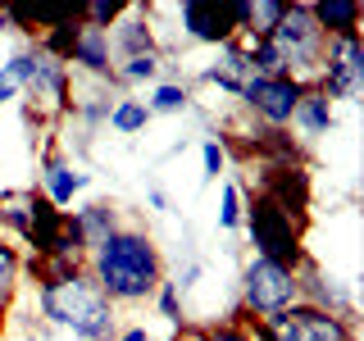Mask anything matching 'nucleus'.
Returning <instances> with one entry per match:
<instances>
[{"label":"nucleus","instance_id":"obj_1","mask_svg":"<svg viewBox=\"0 0 364 341\" xmlns=\"http://www.w3.org/2000/svg\"><path fill=\"white\" fill-rule=\"evenodd\" d=\"M87 273L96 278V287L105 291L114 305H151L159 282L168 278L159 242L136 223H123L100 250H91Z\"/></svg>","mask_w":364,"mask_h":341},{"label":"nucleus","instance_id":"obj_2","mask_svg":"<svg viewBox=\"0 0 364 341\" xmlns=\"http://www.w3.org/2000/svg\"><path fill=\"white\" fill-rule=\"evenodd\" d=\"M32 305H37L46 328L68 332L73 341H114L119 337V305L96 287V278L87 269L68 273L60 282L32 287Z\"/></svg>","mask_w":364,"mask_h":341},{"label":"nucleus","instance_id":"obj_3","mask_svg":"<svg viewBox=\"0 0 364 341\" xmlns=\"http://www.w3.org/2000/svg\"><path fill=\"white\" fill-rule=\"evenodd\" d=\"M228 323H242L250 332V341H360L355 318H337V314L314 310L305 301H296L269 318H246L242 310H232Z\"/></svg>","mask_w":364,"mask_h":341},{"label":"nucleus","instance_id":"obj_4","mask_svg":"<svg viewBox=\"0 0 364 341\" xmlns=\"http://www.w3.org/2000/svg\"><path fill=\"white\" fill-rule=\"evenodd\" d=\"M237 178H242V173H237ZM242 196H246L242 232H246L250 250H255L259 259H273V264H282V269H301L305 255H310V250H305V232L278 210V205H269L264 196H255L246 182H242Z\"/></svg>","mask_w":364,"mask_h":341},{"label":"nucleus","instance_id":"obj_5","mask_svg":"<svg viewBox=\"0 0 364 341\" xmlns=\"http://www.w3.org/2000/svg\"><path fill=\"white\" fill-rule=\"evenodd\" d=\"M269 45L282 60V77H291V82H301V87L314 82L328 41H323V32L314 28V18H310V0H287L278 28L269 32Z\"/></svg>","mask_w":364,"mask_h":341},{"label":"nucleus","instance_id":"obj_6","mask_svg":"<svg viewBox=\"0 0 364 341\" xmlns=\"http://www.w3.org/2000/svg\"><path fill=\"white\" fill-rule=\"evenodd\" d=\"M301 301V282H296V269H282L273 259L250 255L242 264V278H237V310L246 318H269L278 310Z\"/></svg>","mask_w":364,"mask_h":341},{"label":"nucleus","instance_id":"obj_7","mask_svg":"<svg viewBox=\"0 0 364 341\" xmlns=\"http://www.w3.org/2000/svg\"><path fill=\"white\" fill-rule=\"evenodd\" d=\"M250 191L264 196L269 205H278L301 232L310 227V205H314V173H310V164H255Z\"/></svg>","mask_w":364,"mask_h":341},{"label":"nucleus","instance_id":"obj_8","mask_svg":"<svg viewBox=\"0 0 364 341\" xmlns=\"http://www.w3.org/2000/svg\"><path fill=\"white\" fill-rule=\"evenodd\" d=\"M314 87L333 105H360V96H364V41L360 37L328 41L323 60H318V73H314Z\"/></svg>","mask_w":364,"mask_h":341},{"label":"nucleus","instance_id":"obj_9","mask_svg":"<svg viewBox=\"0 0 364 341\" xmlns=\"http://www.w3.org/2000/svg\"><path fill=\"white\" fill-rule=\"evenodd\" d=\"M87 187H91V173L77 164V159H68L60 151V128H50L41 136V155H37V191L55 205V210L68 214L73 196L87 191Z\"/></svg>","mask_w":364,"mask_h":341},{"label":"nucleus","instance_id":"obj_10","mask_svg":"<svg viewBox=\"0 0 364 341\" xmlns=\"http://www.w3.org/2000/svg\"><path fill=\"white\" fill-rule=\"evenodd\" d=\"M301 96H305L301 82H291V77H259V73H250L242 91H237L242 109L259 128H291V114H296Z\"/></svg>","mask_w":364,"mask_h":341},{"label":"nucleus","instance_id":"obj_11","mask_svg":"<svg viewBox=\"0 0 364 341\" xmlns=\"http://www.w3.org/2000/svg\"><path fill=\"white\" fill-rule=\"evenodd\" d=\"M164 14L178 18V32L182 41H196V45H228L237 37L232 18H228L223 5H210V0H182V5H173V0H164Z\"/></svg>","mask_w":364,"mask_h":341},{"label":"nucleus","instance_id":"obj_12","mask_svg":"<svg viewBox=\"0 0 364 341\" xmlns=\"http://www.w3.org/2000/svg\"><path fill=\"white\" fill-rule=\"evenodd\" d=\"M296 282H301V301L314 305V310H328L337 318H355V291H350L346 278L328 273L314 255H305V264L296 269Z\"/></svg>","mask_w":364,"mask_h":341},{"label":"nucleus","instance_id":"obj_13","mask_svg":"<svg viewBox=\"0 0 364 341\" xmlns=\"http://www.w3.org/2000/svg\"><path fill=\"white\" fill-rule=\"evenodd\" d=\"M105 37H109L114 64H119V60H136V55H155L159 50V23H155V14H151L146 0H132L128 14L114 23Z\"/></svg>","mask_w":364,"mask_h":341},{"label":"nucleus","instance_id":"obj_14","mask_svg":"<svg viewBox=\"0 0 364 341\" xmlns=\"http://www.w3.org/2000/svg\"><path fill=\"white\" fill-rule=\"evenodd\" d=\"M68 227L77 232V242H82V250L91 255V250H100V246H105L109 237L123 227V210H119V200H109V196H96V200L77 205V210H68Z\"/></svg>","mask_w":364,"mask_h":341},{"label":"nucleus","instance_id":"obj_15","mask_svg":"<svg viewBox=\"0 0 364 341\" xmlns=\"http://www.w3.org/2000/svg\"><path fill=\"white\" fill-rule=\"evenodd\" d=\"M250 73H255V68H250V50L232 37L228 45H219V50H214V60L196 73V87H219L223 96L237 100V91H242V82H246ZM196 87H191V91H196Z\"/></svg>","mask_w":364,"mask_h":341},{"label":"nucleus","instance_id":"obj_16","mask_svg":"<svg viewBox=\"0 0 364 341\" xmlns=\"http://www.w3.org/2000/svg\"><path fill=\"white\" fill-rule=\"evenodd\" d=\"M68 73L87 77V82H109L114 87V55H109V37L100 28H87L82 23V37H77V45H73Z\"/></svg>","mask_w":364,"mask_h":341},{"label":"nucleus","instance_id":"obj_17","mask_svg":"<svg viewBox=\"0 0 364 341\" xmlns=\"http://www.w3.org/2000/svg\"><path fill=\"white\" fill-rule=\"evenodd\" d=\"M291 128H296V141H301V146H305V141H323V136L337 132V105L310 82V87H305V96L296 100Z\"/></svg>","mask_w":364,"mask_h":341},{"label":"nucleus","instance_id":"obj_18","mask_svg":"<svg viewBox=\"0 0 364 341\" xmlns=\"http://www.w3.org/2000/svg\"><path fill=\"white\" fill-rule=\"evenodd\" d=\"M178 64L173 60H164V50H155V55H136V60H119L114 64V91H128L132 96V87H155V82H178Z\"/></svg>","mask_w":364,"mask_h":341},{"label":"nucleus","instance_id":"obj_19","mask_svg":"<svg viewBox=\"0 0 364 341\" xmlns=\"http://www.w3.org/2000/svg\"><path fill=\"white\" fill-rule=\"evenodd\" d=\"M310 18H314V28L323 32V41L360 37L364 5L360 0H310Z\"/></svg>","mask_w":364,"mask_h":341},{"label":"nucleus","instance_id":"obj_20","mask_svg":"<svg viewBox=\"0 0 364 341\" xmlns=\"http://www.w3.org/2000/svg\"><path fill=\"white\" fill-rule=\"evenodd\" d=\"M32 200H37V187H0V237H28L32 223Z\"/></svg>","mask_w":364,"mask_h":341},{"label":"nucleus","instance_id":"obj_21","mask_svg":"<svg viewBox=\"0 0 364 341\" xmlns=\"http://www.w3.org/2000/svg\"><path fill=\"white\" fill-rule=\"evenodd\" d=\"M23 287V255L9 237H0V332L9 328V314H14V296Z\"/></svg>","mask_w":364,"mask_h":341},{"label":"nucleus","instance_id":"obj_22","mask_svg":"<svg viewBox=\"0 0 364 341\" xmlns=\"http://www.w3.org/2000/svg\"><path fill=\"white\" fill-rule=\"evenodd\" d=\"M105 128L114 136H141L146 128H151V109L141 105V96H128V91H119L109 105V123Z\"/></svg>","mask_w":364,"mask_h":341},{"label":"nucleus","instance_id":"obj_23","mask_svg":"<svg viewBox=\"0 0 364 341\" xmlns=\"http://www.w3.org/2000/svg\"><path fill=\"white\" fill-rule=\"evenodd\" d=\"M141 105L151 109V119L155 114H187L191 105H196V91H191L187 77H178V82H155V87H146Z\"/></svg>","mask_w":364,"mask_h":341},{"label":"nucleus","instance_id":"obj_24","mask_svg":"<svg viewBox=\"0 0 364 341\" xmlns=\"http://www.w3.org/2000/svg\"><path fill=\"white\" fill-rule=\"evenodd\" d=\"M77 37H82V5H77V14L73 18H64L60 28H50V32H41L37 37V45L50 60H60L64 68H68V60H73V45H77Z\"/></svg>","mask_w":364,"mask_h":341},{"label":"nucleus","instance_id":"obj_25","mask_svg":"<svg viewBox=\"0 0 364 341\" xmlns=\"http://www.w3.org/2000/svg\"><path fill=\"white\" fill-rule=\"evenodd\" d=\"M242 214H246V196H242V178L228 173L223 187H219V214H214V223H219V232L237 237L242 232Z\"/></svg>","mask_w":364,"mask_h":341},{"label":"nucleus","instance_id":"obj_26","mask_svg":"<svg viewBox=\"0 0 364 341\" xmlns=\"http://www.w3.org/2000/svg\"><path fill=\"white\" fill-rule=\"evenodd\" d=\"M282 9H287V0H250V18H246V28L237 32V41H242V45H250V41H264L269 32L278 28Z\"/></svg>","mask_w":364,"mask_h":341},{"label":"nucleus","instance_id":"obj_27","mask_svg":"<svg viewBox=\"0 0 364 341\" xmlns=\"http://www.w3.org/2000/svg\"><path fill=\"white\" fill-rule=\"evenodd\" d=\"M151 305H155V314L159 318H164V323L168 328H173V332H178V328H191V314H187V301H182V296H178V287H173V282H159V291L151 296Z\"/></svg>","mask_w":364,"mask_h":341},{"label":"nucleus","instance_id":"obj_28","mask_svg":"<svg viewBox=\"0 0 364 341\" xmlns=\"http://www.w3.org/2000/svg\"><path fill=\"white\" fill-rule=\"evenodd\" d=\"M128 5H132V0H87V5H82V23H87V28L109 32L114 23L128 14Z\"/></svg>","mask_w":364,"mask_h":341},{"label":"nucleus","instance_id":"obj_29","mask_svg":"<svg viewBox=\"0 0 364 341\" xmlns=\"http://www.w3.org/2000/svg\"><path fill=\"white\" fill-rule=\"evenodd\" d=\"M219 178H228V151L219 146V136H205L200 141V182L210 187Z\"/></svg>","mask_w":364,"mask_h":341},{"label":"nucleus","instance_id":"obj_30","mask_svg":"<svg viewBox=\"0 0 364 341\" xmlns=\"http://www.w3.org/2000/svg\"><path fill=\"white\" fill-rule=\"evenodd\" d=\"M191 337L196 341H250L246 328L228 323V318H214V323H196V318H191Z\"/></svg>","mask_w":364,"mask_h":341},{"label":"nucleus","instance_id":"obj_31","mask_svg":"<svg viewBox=\"0 0 364 341\" xmlns=\"http://www.w3.org/2000/svg\"><path fill=\"white\" fill-rule=\"evenodd\" d=\"M146 205H151L155 214H173V196H168L159 182H151V187H146Z\"/></svg>","mask_w":364,"mask_h":341},{"label":"nucleus","instance_id":"obj_32","mask_svg":"<svg viewBox=\"0 0 364 341\" xmlns=\"http://www.w3.org/2000/svg\"><path fill=\"white\" fill-rule=\"evenodd\" d=\"M114 341H155L151 332H146V323H128V328H119V337Z\"/></svg>","mask_w":364,"mask_h":341},{"label":"nucleus","instance_id":"obj_33","mask_svg":"<svg viewBox=\"0 0 364 341\" xmlns=\"http://www.w3.org/2000/svg\"><path fill=\"white\" fill-rule=\"evenodd\" d=\"M14 100H18V82L0 73V109H5V105H14Z\"/></svg>","mask_w":364,"mask_h":341},{"label":"nucleus","instance_id":"obj_34","mask_svg":"<svg viewBox=\"0 0 364 341\" xmlns=\"http://www.w3.org/2000/svg\"><path fill=\"white\" fill-rule=\"evenodd\" d=\"M0 32H14L9 28V5H0Z\"/></svg>","mask_w":364,"mask_h":341}]
</instances>
